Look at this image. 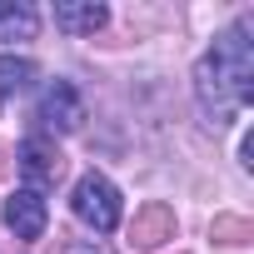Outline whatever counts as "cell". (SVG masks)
<instances>
[{"label":"cell","mask_w":254,"mask_h":254,"mask_svg":"<svg viewBox=\"0 0 254 254\" xmlns=\"http://www.w3.org/2000/svg\"><path fill=\"white\" fill-rule=\"evenodd\" d=\"M194 90H199V105L214 115V125H229L254 100V40H249V25H234V30H224L214 40V50L194 70Z\"/></svg>","instance_id":"cell-1"},{"label":"cell","mask_w":254,"mask_h":254,"mask_svg":"<svg viewBox=\"0 0 254 254\" xmlns=\"http://www.w3.org/2000/svg\"><path fill=\"white\" fill-rule=\"evenodd\" d=\"M70 209H75V219L80 224H90L95 234H110L115 224H120V190L105 180V175H80L75 180V194H70Z\"/></svg>","instance_id":"cell-2"},{"label":"cell","mask_w":254,"mask_h":254,"mask_svg":"<svg viewBox=\"0 0 254 254\" xmlns=\"http://www.w3.org/2000/svg\"><path fill=\"white\" fill-rule=\"evenodd\" d=\"M15 165H20V175L30 180V190H35V194H40V190H50V185L65 175V155H60V150H55V140H45V135H30V140L20 145Z\"/></svg>","instance_id":"cell-3"},{"label":"cell","mask_w":254,"mask_h":254,"mask_svg":"<svg viewBox=\"0 0 254 254\" xmlns=\"http://www.w3.org/2000/svg\"><path fill=\"white\" fill-rule=\"evenodd\" d=\"M165 239H175V209L165 199L140 204L135 219H130V229H125V244H130V249H160Z\"/></svg>","instance_id":"cell-4"},{"label":"cell","mask_w":254,"mask_h":254,"mask_svg":"<svg viewBox=\"0 0 254 254\" xmlns=\"http://www.w3.org/2000/svg\"><path fill=\"white\" fill-rule=\"evenodd\" d=\"M45 130H55V135H70V130H80V120H85V105H80V95H75V85L70 80H55L45 95H40V115H35Z\"/></svg>","instance_id":"cell-5"},{"label":"cell","mask_w":254,"mask_h":254,"mask_svg":"<svg viewBox=\"0 0 254 254\" xmlns=\"http://www.w3.org/2000/svg\"><path fill=\"white\" fill-rule=\"evenodd\" d=\"M5 224H10L15 239H40L45 224H50L45 194H35V190H15V194L5 199Z\"/></svg>","instance_id":"cell-6"},{"label":"cell","mask_w":254,"mask_h":254,"mask_svg":"<svg viewBox=\"0 0 254 254\" xmlns=\"http://www.w3.org/2000/svg\"><path fill=\"white\" fill-rule=\"evenodd\" d=\"M105 20H110V10L100 0H60L55 5V25L70 30V35H95Z\"/></svg>","instance_id":"cell-7"},{"label":"cell","mask_w":254,"mask_h":254,"mask_svg":"<svg viewBox=\"0 0 254 254\" xmlns=\"http://www.w3.org/2000/svg\"><path fill=\"white\" fill-rule=\"evenodd\" d=\"M30 75H35L30 60H20V55H0V105H5L10 95H20Z\"/></svg>","instance_id":"cell-8"},{"label":"cell","mask_w":254,"mask_h":254,"mask_svg":"<svg viewBox=\"0 0 254 254\" xmlns=\"http://www.w3.org/2000/svg\"><path fill=\"white\" fill-rule=\"evenodd\" d=\"M30 40L35 35V10L30 5H0V40Z\"/></svg>","instance_id":"cell-9"},{"label":"cell","mask_w":254,"mask_h":254,"mask_svg":"<svg viewBox=\"0 0 254 254\" xmlns=\"http://www.w3.org/2000/svg\"><path fill=\"white\" fill-rule=\"evenodd\" d=\"M209 239H219V244H249V239H254V224H249L244 214H214Z\"/></svg>","instance_id":"cell-10"},{"label":"cell","mask_w":254,"mask_h":254,"mask_svg":"<svg viewBox=\"0 0 254 254\" xmlns=\"http://www.w3.org/2000/svg\"><path fill=\"white\" fill-rule=\"evenodd\" d=\"M10 170H15V160H10V150H5V145H0V185L10 180Z\"/></svg>","instance_id":"cell-11"},{"label":"cell","mask_w":254,"mask_h":254,"mask_svg":"<svg viewBox=\"0 0 254 254\" xmlns=\"http://www.w3.org/2000/svg\"><path fill=\"white\" fill-rule=\"evenodd\" d=\"M65 254H105L100 244H65Z\"/></svg>","instance_id":"cell-12"}]
</instances>
